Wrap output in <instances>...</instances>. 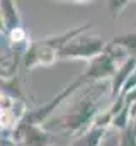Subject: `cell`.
<instances>
[{
	"label": "cell",
	"mask_w": 136,
	"mask_h": 146,
	"mask_svg": "<svg viewBox=\"0 0 136 146\" xmlns=\"http://www.w3.org/2000/svg\"><path fill=\"white\" fill-rule=\"evenodd\" d=\"M109 82L90 83L85 87L83 92L77 95V99L71 100L61 119H58V126L70 134L80 136L87 129H90L95 122V117L99 115V100L109 88Z\"/></svg>",
	"instance_id": "cell-1"
},
{
	"label": "cell",
	"mask_w": 136,
	"mask_h": 146,
	"mask_svg": "<svg viewBox=\"0 0 136 146\" xmlns=\"http://www.w3.org/2000/svg\"><path fill=\"white\" fill-rule=\"evenodd\" d=\"M90 27H92L90 24L78 26V27L68 29L61 34L31 42L24 54V66L27 70H34L37 66H51L55 61L60 60V53L68 42H71L78 36H83Z\"/></svg>",
	"instance_id": "cell-2"
},
{
	"label": "cell",
	"mask_w": 136,
	"mask_h": 146,
	"mask_svg": "<svg viewBox=\"0 0 136 146\" xmlns=\"http://www.w3.org/2000/svg\"><path fill=\"white\" fill-rule=\"evenodd\" d=\"M107 42H104L101 37L92 36H78L68 42L60 53V60H83L90 63L97 56H101L105 51Z\"/></svg>",
	"instance_id": "cell-3"
},
{
	"label": "cell",
	"mask_w": 136,
	"mask_h": 146,
	"mask_svg": "<svg viewBox=\"0 0 136 146\" xmlns=\"http://www.w3.org/2000/svg\"><path fill=\"white\" fill-rule=\"evenodd\" d=\"M12 139L17 146H49V133L43 126H36L21 121L15 131L12 133Z\"/></svg>",
	"instance_id": "cell-4"
},
{
	"label": "cell",
	"mask_w": 136,
	"mask_h": 146,
	"mask_svg": "<svg viewBox=\"0 0 136 146\" xmlns=\"http://www.w3.org/2000/svg\"><path fill=\"white\" fill-rule=\"evenodd\" d=\"M136 70V58L135 56H131V58H128L119 68H117V72L116 75L111 78V94H112V100L114 99H117L119 95H121V92H123V88H124V85L128 83V80L131 78V75L135 73Z\"/></svg>",
	"instance_id": "cell-5"
},
{
	"label": "cell",
	"mask_w": 136,
	"mask_h": 146,
	"mask_svg": "<svg viewBox=\"0 0 136 146\" xmlns=\"http://www.w3.org/2000/svg\"><path fill=\"white\" fill-rule=\"evenodd\" d=\"M0 14H2V21L5 26L7 34L21 29V15L17 10V3L12 0H0Z\"/></svg>",
	"instance_id": "cell-6"
},
{
	"label": "cell",
	"mask_w": 136,
	"mask_h": 146,
	"mask_svg": "<svg viewBox=\"0 0 136 146\" xmlns=\"http://www.w3.org/2000/svg\"><path fill=\"white\" fill-rule=\"evenodd\" d=\"M107 127H99V126H92L90 129H87L83 134L77 136L71 146H101L104 136L107 134Z\"/></svg>",
	"instance_id": "cell-7"
},
{
	"label": "cell",
	"mask_w": 136,
	"mask_h": 146,
	"mask_svg": "<svg viewBox=\"0 0 136 146\" xmlns=\"http://www.w3.org/2000/svg\"><path fill=\"white\" fill-rule=\"evenodd\" d=\"M111 44H114V46H117V48H121L129 58L131 56H135L136 58V34H121V36H116L112 41H111Z\"/></svg>",
	"instance_id": "cell-8"
},
{
	"label": "cell",
	"mask_w": 136,
	"mask_h": 146,
	"mask_svg": "<svg viewBox=\"0 0 136 146\" xmlns=\"http://www.w3.org/2000/svg\"><path fill=\"white\" fill-rule=\"evenodd\" d=\"M119 146H136V127L133 121L124 131L119 133Z\"/></svg>",
	"instance_id": "cell-9"
},
{
	"label": "cell",
	"mask_w": 136,
	"mask_h": 146,
	"mask_svg": "<svg viewBox=\"0 0 136 146\" xmlns=\"http://www.w3.org/2000/svg\"><path fill=\"white\" fill-rule=\"evenodd\" d=\"M101 146H119V133L114 131V129L107 131V134L104 136Z\"/></svg>",
	"instance_id": "cell-10"
},
{
	"label": "cell",
	"mask_w": 136,
	"mask_h": 146,
	"mask_svg": "<svg viewBox=\"0 0 136 146\" xmlns=\"http://www.w3.org/2000/svg\"><path fill=\"white\" fill-rule=\"evenodd\" d=\"M128 5H129V2H109L111 15H112V17H119L121 12H124Z\"/></svg>",
	"instance_id": "cell-11"
},
{
	"label": "cell",
	"mask_w": 136,
	"mask_h": 146,
	"mask_svg": "<svg viewBox=\"0 0 136 146\" xmlns=\"http://www.w3.org/2000/svg\"><path fill=\"white\" fill-rule=\"evenodd\" d=\"M133 88H136V70H135V73L131 75V78L128 80V83L124 85V88H123V92H121V95L119 97H124L129 90H133Z\"/></svg>",
	"instance_id": "cell-12"
},
{
	"label": "cell",
	"mask_w": 136,
	"mask_h": 146,
	"mask_svg": "<svg viewBox=\"0 0 136 146\" xmlns=\"http://www.w3.org/2000/svg\"><path fill=\"white\" fill-rule=\"evenodd\" d=\"M124 102L129 104V106H136V88L129 90V92L124 95Z\"/></svg>",
	"instance_id": "cell-13"
},
{
	"label": "cell",
	"mask_w": 136,
	"mask_h": 146,
	"mask_svg": "<svg viewBox=\"0 0 136 146\" xmlns=\"http://www.w3.org/2000/svg\"><path fill=\"white\" fill-rule=\"evenodd\" d=\"M0 146H17L14 143V139H9V138H2L0 139Z\"/></svg>",
	"instance_id": "cell-14"
},
{
	"label": "cell",
	"mask_w": 136,
	"mask_h": 146,
	"mask_svg": "<svg viewBox=\"0 0 136 146\" xmlns=\"http://www.w3.org/2000/svg\"><path fill=\"white\" fill-rule=\"evenodd\" d=\"M0 33L3 36H7V31H5V26H3V21H2V14H0Z\"/></svg>",
	"instance_id": "cell-15"
},
{
	"label": "cell",
	"mask_w": 136,
	"mask_h": 146,
	"mask_svg": "<svg viewBox=\"0 0 136 146\" xmlns=\"http://www.w3.org/2000/svg\"><path fill=\"white\" fill-rule=\"evenodd\" d=\"M131 121H133V124L136 127V106H133V117H131Z\"/></svg>",
	"instance_id": "cell-16"
},
{
	"label": "cell",
	"mask_w": 136,
	"mask_h": 146,
	"mask_svg": "<svg viewBox=\"0 0 136 146\" xmlns=\"http://www.w3.org/2000/svg\"><path fill=\"white\" fill-rule=\"evenodd\" d=\"M5 60H9V56H7V54H3V56H0V66H2L3 63H5Z\"/></svg>",
	"instance_id": "cell-17"
}]
</instances>
